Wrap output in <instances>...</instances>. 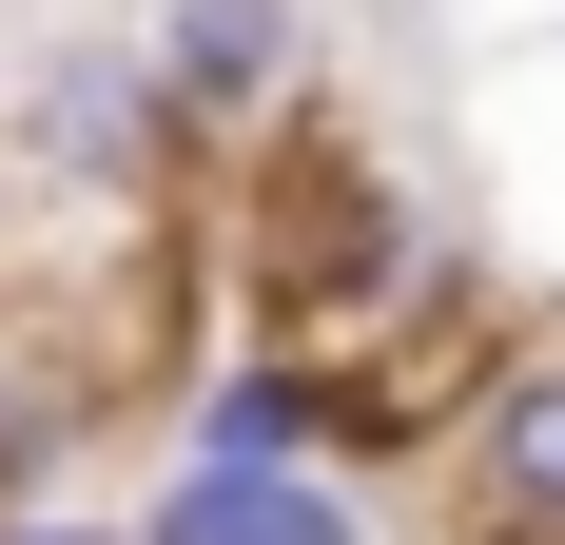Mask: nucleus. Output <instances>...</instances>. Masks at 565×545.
I'll return each mask as SVG.
<instances>
[{"label": "nucleus", "mask_w": 565, "mask_h": 545, "mask_svg": "<svg viewBox=\"0 0 565 545\" xmlns=\"http://www.w3.org/2000/svg\"><path fill=\"white\" fill-rule=\"evenodd\" d=\"M215 272L254 292V331H274L292 371H351V351H371V331H409L468 254L409 215V175L371 157L332 98H292V117H254V137H234V175H215Z\"/></svg>", "instance_id": "nucleus-1"}, {"label": "nucleus", "mask_w": 565, "mask_h": 545, "mask_svg": "<svg viewBox=\"0 0 565 545\" xmlns=\"http://www.w3.org/2000/svg\"><path fill=\"white\" fill-rule=\"evenodd\" d=\"M20 157L78 175L98 215H157L175 175H195V137H175V98H157L137 40H40V78H20Z\"/></svg>", "instance_id": "nucleus-2"}, {"label": "nucleus", "mask_w": 565, "mask_h": 545, "mask_svg": "<svg viewBox=\"0 0 565 545\" xmlns=\"http://www.w3.org/2000/svg\"><path fill=\"white\" fill-rule=\"evenodd\" d=\"M157 98H175V137L195 157H234L254 117H292L312 98V0H157Z\"/></svg>", "instance_id": "nucleus-3"}, {"label": "nucleus", "mask_w": 565, "mask_h": 545, "mask_svg": "<svg viewBox=\"0 0 565 545\" xmlns=\"http://www.w3.org/2000/svg\"><path fill=\"white\" fill-rule=\"evenodd\" d=\"M137 545H371V488H332V468H175L137 506Z\"/></svg>", "instance_id": "nucleus-4"}, {"label": "nucleus", "mask_w": 565, "mask_h": 545, "mask_svg": "<svg viewBox=\"0 0 565 545\" xmlns=\"http://www.w3.org/2000/svg\"><path fill=\"white\" fill-rule=\"evenodd\" d=\"M175 468H332V371H292V351H234V371L175 389Z\"/></svg>", "instance_id": "nucleus-5"}, {"label": "nucleus", "mask_w": 565, "mask_h": 545, "mask_svg": "<svg viewBox=\"0 0 565 545\" xmlns=\"http://www.w3.org/2000/svg\"><path fill=\"white\" fill-rule=\"evenodd\" d=\"M468 506H488V526H565V331L488 371V409H468Z\"/></svg>", "instance_id": "nucleus-6"}, {"label": "nucleus", "mask_w": 565, "mask_h": 545, "mask_svg": "<svg viewBox=\"0 0 565 545\" xmlns=\"http://www.w3.org/2000/svg\"><path fill=\"white\" fill-rule=\"evenodd\" d=\"M78 448H98V389L58 371V351H20V331H0V526H20V506H58V468H78Z\"/></svg>", "instance_id": "nucleus-7"}, {"label": "nucleus", "mask_w": 565, "mask_h": 545, "mask_svg": "<svg viewBox=\"0 0 565 545\" xmlns=\"http://www.w3.org/2000/svg\"><path fill=\"white\" fill-rule=\"evenodd\" d=\"M0 545H137V526H78V506H20Z\"/></svg>", "instance_id": "nucleus-8"}, {"label": "nucleus", "mask_w": 565, "mask_h": 545, "mask_svg": "<svg viewBox=\"0 0 565 545\" xmlns=\"http://www.w3.org/2000/svg\"><path fill=\"white\" fill-rule=\"evenodd\" d=\"M449 545H565V526H488V506H468V526H449Z\"/></svg>", "instance_id": "nucleus-9"}]
</instances>
